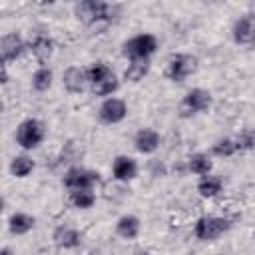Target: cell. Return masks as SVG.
<instances>
[{
	"instance_id": "17",
	"label": "cell",
	"mask_w": 255,
	"mask_h": 255,
	"mask_svg": "<svg viewBox=\"0 0 255 255\" xmlns=\"http://www.w3.org/2000/svg\"><path fill=\"white\" fill-rule=\"evenodd\" d=\"M36 225V219L28 213H12L8 219V229L12 235H26Z\"/></svg>"
},
{
	"instance_id": "12",
	"label": "cell",
	"mask_w": 255,
	"mask_h": 255,
	"mask_svg": "<svg viewBox=\"0 0 255 255\" xmlns=\"http://www.w3.org/2000/svg\"><path fill=\"white\" fill-rule=\"evenodd\" d=\"M112 173L116 181H131L137 175V163L128 155H118L114 159Z\"/></svg>"
},
{
	"instance_id": "19",
	"label": "cell",
	"mask_w": 255,
	"mask_h": 255,
	"mask_svg": "<svg viewBox=\"0 0 255 255\" xmlns=\"http://www.w3.org/2000/svg\"><path fill=\"white\" fill-rule=\"evenodd\" d=\"M187 167H189L191 173L203 177V175H209L213 163H211V159L207 157V153H193V155L189 157V161H187Z\"/></svg>"
},
{
	"instance_id": "24",
	"label": "cell",
	"mask_w": 255,
	"mask_h": 255,
	"mask_svg": "<svg viewBox=\"0 0 255 255\" xmlns=\"http://www.w3.org/2000/svg\"><path fill=\"white\" fill-rule=\"evenodd\" d=\"M52 78H54L52 70L46 68V66H40V68L32 74V88H34L36 92H46V90L52 86Z\"/></svg>"
},
{
	"instance_id": "20",
	"label": "cell",
	"mask_w": 255,
	"mask_h": 255,
	"mask_svg": "<svg viewBox=\"0 0 255 255\" xmlns=\"http://www.w3.org/2000/svg\"><path fill=\"white\" fill-rule=\"evenodd\" d=\"M147 72H149V60H131L124 72V78L128 82H139Z\"/></svg>"
},
{
	"instance_id": "8",
	"label": "cell",
	"mask_w": 255,
	"mask_h": 255,
	"mask_svg": "<svg viewBox=\"0 0 255 255\" xmlns=\"http://www.w3.org/2000/svg\"><path fill=\"white\" fill-rule=\"evenodd\" d=\"M98 116L104 124H120L126 116H128V106L124 100L120 98H108L102 102L100 110H98Z\"/></svg>"
},
{
	"instance_id": "11",
	"label": "cell",
	"mask_w": 255,
	"mask_h": 255,
	"mask_svg": "<svg viewBox=\"0 0 255 255\" xmlns=\"http://www.w3.org/2000/svg\"><path fill=\"white\" fill-rule=\"evenodd\" d=\"M62 84L64 88L70 92V94H80L84 92L86 84H88V76H86V70L78 68V66H70L64 76H62Z\"/></svg>"
},
{
	"instance_id": "14",
	"label": "cell",
	"mask_w": 255,
	"mask_h": 255,
	"mask_svg": "<svg viewBox=\"0 0 255 255\" xmlns=\"http://www.w3.org/2000/svg\"><path fill=\"white\" fill-rule=\"evenodd\" d=\"M135 149L139 153H153L157 147H159V133L155 129H149V128H143L135 133Z\"/></svg>"
},
{
	"instance_id": "15",
	"label": "cell",
	"mask_w": 255,
	"mask_h": 255,
	"mask_svg": "<svg viewBox=\"0 0 255 255\" xmlns=\"http://www.w3.org/2000/svg\"><path fill=\"white\" fill-rule=\"evenodd\" d=\"M30 50H32L34 58H36L40 64H46V62L52 58V54H54V42H52L50 36L38 34V36L30 42Z\"/></svg>"
},
{
	"instance_id": "18",
	"label": "cell",
	"mask_w": 255,
	"mask_h": 255,
	"mask_svg": "<svg viewBox=\"0 0 255 255\" xmlns=\"http://www.w3.org/2000/svg\"><path fill=\"white\" fill-rule=\"evenodd\" d=\"M223 187V181L217 177V175H203L197 183V191L201 197H215Z\"/></svg>"
},
{
	"instance_id": "28",
	"label": "cell",
	"mask_w": 255,
	"mask_h": 255,
	"mask_svg": "<svg viewBox=\"0 0 255 255\" xmlns=\"http://www.w3.org/2000/svg\"><path fill=\"white\" fill-rule=\"evenodd\" d=\"M0 82H2V84H8V70H6V64L0 66Z\"/></svg>"
},
{
	"instance_id": "9",
	"label": "cell",
	"mask_w": 255,
	"mask_h": 255,
	"mask_svg": "<svg viewBox=\"0 0 255 255\" xmlns=\"http://www.w3.org/2000/svg\"><path fill=\"white\" fill-rule=\"evenodd\" d=\"M26 44L22 40V36L18 32H10L6 36H2L0 40V56H2V64H8V62H14L16 58L22 56Z\"/></svg>"
},
{
	"instance_id": "1",
	"label": "cell",
	"mask_w": 255,
	"mask_h": 255,
	"mask_svg": "<svg viewBox=\"0 0 255 255\" xmlns=\"http://www.w3.org/2000/svg\"><path fill=\"white\" fill-rule=\"evenodd\" d=\"M74 12H76L78 20H82L88 26H94V24H100V22L108 24V22L114 20V6L108 4V2H102V0L78 2Z\"/></svg>"
},
{
	"instance_id": "10",
	"label": "cell",
	"mask_w": 255,
	"mask_h": 255,
	"mask_svg": "<svg viewBox=\"0 0 255 255\" xmlns=\"http://www.w3.org/2000/svg\"><path fill=\"white\" fill-rule=\"evenodd\" d=\"M233 40L237 44L255 42V14H245L233 24Z\"/></svg>"
},
{
	"instance_id": "16",
	"label": "cell",
	"mask_w": 255,
	"mask_h": 255,
	"mask_svg": "<svg viewBox=\"0 0 255 255\" xmlns=\"http://www.w3.org/2000/svg\"><path fill=\"white\" fill-rule=\"evenodd\" d=\"M139 227L141 225H139V219L135 215H122L118 219V223H116V233L122 239L131 241V239H135L139 235Z\"/></svg>"
},
{
	"instance_id": "6",
	"label": "cell",
	"mask_w": 255,
	"mask_h": 255,
	"mask_svg": "<svg viewBox=\"0 0 255 255\" xmlns=\"http://www.w3.org/2000/svg\"><path fill=\"white\" fill-rule=\"evenodd\" d=\"M195 70H197V58L195 56H191V54H175V56L169 58L165 74H167V78L171 82H183Z\"/></svg>"
},
{
	"instance_id": "7",
	"label": "cell",
	"mask_w": 255,
	"mask_h": 255,
	"mask_svg": "<svg viewBox=\"0 0 255 255\" xmlns=\"http://www.w3.org/2000/svg\"><path fill=\"white\" fill-rule=\"evenodd\" d=\"M96 183H100V173L94 169L86 167H70L64 175V185L74 191V189H92Z\"/></svg>"
},
{
	"instance_id": "26",
	"label": "cell",
	"mask_w": 255,
	"mask_h": 255,
	"mask_svg": "<svg viewBox=\"0 0 255 255\" xmlns=\"http://www.w3.org/2000/svg\"><path fill=\"white\" fill-rule=\"evenodd\" d=\"M213 155H219V157H231L235 151H239L237 149V143H235V139H229V137H225V139H219L217 143H213Z\"/></svg>"
},
{
	"instance_id": "4",
	"label": "cell",
	"mask_w": 255,
	"mask_h": 255,
	"mask_svg": "<svg viewBox=\"0 0 255 255\" xmlns=\"http://www.w3.org/2000/svg\"><path fill=\"white\" fill-rule=\"evenodd\" d=\"M157 50V40L151 34H137L124 42L122 54L129 60H147Z\"/></svg>"
},
{
	"instance_id": "2",
	"label": "cell",
	"mask_w": 255,
	"mask_h": 255,
	"mask_svg": "<svg viewBox=\"0 0 255 255\" xmlns=\"http://www.w3.org/2000/svg\"><path fill=\"white\" fill-rule=\"evenodd\" d=\"M46 137V128L40 120H34V118H28L24 122L18 124L16 128V143L22 147V149H34L38 147Z\"/></svg>"
},
{
	"instance_id": "3",
	"label": "cell",
	"mask_w": 255,
	"mask_h": 255,
	"mask_svg": "<svg viewBox=\"0 0 255 255\" xmlns=\"http://www.w3.org/2000/svg\"><path fill=\"white\" fill-rule=\"evenodd\" d=\"M209 106H211V94H209L207 90H203V88H193V90H189V92L183 96V100L179 102L177 114H179V118L187 120V118H191V116H195V114L205 112Z\"/></svg>"
},
{
	"instance_id": "27",
	"label": "cell",
	"mask_w": 255,
	"mask_h": 255,
	"mask_svg": "<svg viewBox=\"0 0 255 255\" xmlns=\"http://www.w3.org/2000/svg\"><path fill=\"white\" fill-rule=\"evenodd\" d=\"M235 143H237V149H239V151H243V149H253V147H255V129L241 133V135L235 139Z\"/></svg>"
},
{
	"instance_id": "31",
	"label": "cell",
	"mask_w": 255,
	"mask_h": 255,
	"mask_svg": "<svg viewBox=\"0 0 255 255\" xmlns=\"http://www.w3.org/2000/svg\"><path fill=\"white\" fill-rule=\"evenodd\" d=\"M253 239H255V233H253Z\"/></svg>"
},
{
	"instance_id": "13",
	"label": "cell",
	"mask_w": 255,
	"mask_h": 255,
	"mask_svg": "<svg viewBox=\"0 0 255 255\" xmlns=\"http://www.w3.org/2000/svg\"><path fill=\"white\" fill-rule=\"evenodd\" d=\"M52 239L60 249H76L82 243V233L78 229H74V227L60 225V227H56Z\"/></svg>"
},
{
	"instance_id": "22",
	"label": "cell",
	"mask_w": 255,
	"mask_h": 255,
	"mask_svg": "<svg viewBox=\"0 0 255 255\" xmlns=\"http://www.w3.org/2000/svg\"><path fill=\"white\" fill-rule=\"evenodd\" d=\"M32 169H34V159L28 155H16L10 161V173L14 177H26L32 173Z\"/></svg>"
},
{
	"instance_id": "5",
	"label": "cell",
	"mask_w": 255,
	"mask_h": 255,
	"mask_svg": "<svg viewBox=\"0 0 255 255\" xmlns=\"http://www.w3.org/2000/svg\"><path fill=\"white\" fill-rule=\"evenodd\" d=\"M231 227L229 219L225 217H217V215H203L195 221L193 233L199 241H213L217 237H221L227 229Z\"/></svg>"
},
{
	"instance_id": "21",
	"label": "cell",
	"mask_w": 255,
	"mask_h": 255,
	"mask_svg": "<svg viewBox=\"0 0 255 255\" xmlns=\"http://www.w3.org/2000/svg\"><path fill=\"white\" fill-rule=\"evenodd\" d=\"M70 203L78 209H90L96 203V193L92 189H74L70 191Z\"/></svg>"
},
{
	"instance_id": "30",
	"label": "cell",
	"mask_w": 255,
	"mask_h": 255,
	"mask_svg": "<svg viewBox=\"0 0 255 255\" xmlns=\"http://www.w3.org/2000/svg\"><path fill=\"white\" fill-rule=\"evenodd\" d=\"M135 255H149L147 251H143V249H139V251H135Z\"/></svg>"
},
{
	"instance_id": "25",
	"label": "cell",
	"mask_w": 255,
	"mask_h": 255,
	"mask_svg": "<svg viewBox=\"0 0 255 255\" xmlns=\"http://www.w3.org/2000/svg\"><path fill=\"white\" fill-rule=\"evenodd\" d=\"M110 74H112V70H110L106 64H102V62H98V64H92V66L86 70V76H88V82H90V86H92V84H98L100 80L108 78Z\"/></svg>"
},
{
	"instance_id": "23",
	"label": "cell",
	"mask_w": 255,
	"mask_h": 255,
	"mask_svg": "<svg viewBox=\"0 0 255 255\" xmlns=\"http://www.w3.org/2000/svg\"><path fill=\"white\" fill-rule=\"evenodd\" d=\"M120 88V80L116 78V74L112 72L108 78H104V80H100L98 84H92V94L94 96H112L116 90Z\"/></svg>"
},
{
	"instance_id": "29",
	"label": "cell",
	"mask_w": 255,
	"mask_h": 255,
	"mask_svg": "<svg viewBox=\"0 0 255 255\" xmlns=\"http://www.w3.org/2000/svg\"><path fill=\"white\" fill-rule=\"evenodd\" d=\"M0 255H14V253L10 251V247H4V249L0 251Z\"/></svg>"
}]
</instances>
